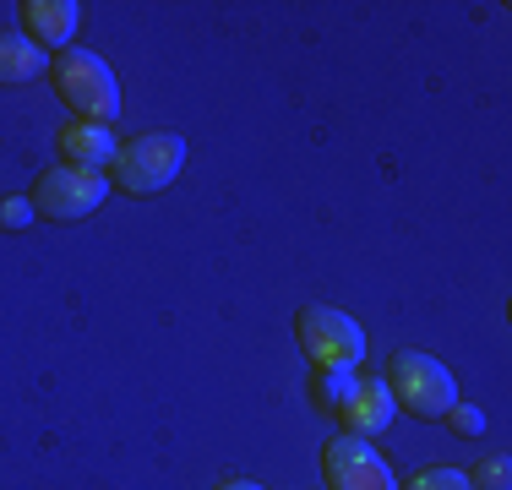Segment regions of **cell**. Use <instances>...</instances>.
I'll list each match as a JSON object with an SVG mask.
<instances>
[{
    "instance_id": "1",
    "label": "cell",
    "mask_w": 512,
    "mask_h": 490,
    "mask_svg": "<svg viewBox=\"0 0 512 490\" xmlns=\"http://www.w3.org/2000/svg\"><path fill=\"white\" fill-rule=\"evenodd\" d=\"M50 82H55V98H66L71 120L109 126V120L120 115L115 71H109V60L93 55V49H60V55H50Z\"/></svg>"
},
{
    "instance_id": "2",
    "label": "cell",
    "mask_w": 512,
    "mask_h": 490,
    "mask_svg": "<svg viewBox=\"0 0 512 490\" xmlns=\"http://www.w3.org/2000/svg\"><path fill=\"white\" fill-rule=\"evenodd\" d=\"M180 169H186V137H175V131H148V137H131V142L115 147L109 186H120L131 196H158L164 186H175Z\"/></svg>"
},
{
    "instance_id": "3",
    "label": "cell",
    "mask_w": 512,
    "mask_h": 490,
    "mask_svg": "<svg viewBox=\"0 0 512 490\" xmlns=\"http://www.w3.org/2000/svg\"><path fill=\"white\" fill-rule=\"evenodd\" d=\"M295 338L306 349L316 371H355L365 360V333L355 316L333 311V305H300L295 311Z\"/></svg>"
},
{
    "instance_id": "4",
    "label": "cell",
    "mask_w": 512,
    "mask_h": 490,
    "mask_svg": "<svg viewBox=\"0 0 512 490\" xmlns=\"http://www.w3.org/2000/svg\"><path fill=\"white\" fill-rule=\"evenodd\" d=\"M387 392H393L398 409L420 414V420H442L447 409L458 403V382L442 360L420 349H398L393 354V376H387Z\"/></svg>"
},
{
    "instance_id": "5",
    "label": "cell",
    "mask_w": 512,
    "mask_h": 490,
    "mask_svg": "<svg viewBox=\"0 0 512 490\" xmlns=\"http://www.w3.org/2000/svg\"><path fill=\"white\" fill-rule=\"evenodd\" d=\"M115 191L104 175H93V169H71V164H55L44 169L39 180H33L28 202L33 213L55 218V224H77V218H88L93 207H104V196Z\"/></svg>"
},
{
    "instance_id": "6",
    "label": "cell",
    "mask_w": 512,
    "mask_h": 490,
    "mask_svg": "<svg viewBox=\"0 0 512 490\" xmlns=\"http://www.w3.org/2000/svg\"><path fill=\"white\" fill-rule=\"evenodd\" d=\"M322 480L327 490H398L387 458L360 436H338L322 447Z\"/></svg>"
},
{
    "instance_id": "7",
    "label": "cell",
    "mask_w": 512,
    "mask_h": 490,
    "mask_svg": "<svg viewBox=\"0 0 512 490\" xmlns=\"http://www.w3.org/2000/svg\"><path fill=\"white\" fill-rule=\"evenodd\" d=\"M393 392H387L382 376H355V392L344 398V409H338V420H344V436H360V441H371V436H382L387 425H393Z\"/></svg>"
},
{
    "instance_id": "8",
    "label": "cell",
    "mask_w": 512,
    "mask_h": 490,
    "mask_svg": "<svg viewBox=\"0 0 512 490\" xmlns=\"http://www.w3.org/2000/svg\"><path fill=\"white\" fill-rule=\"evenodd\" d=\"M17 11H22V33L39 49H71V39H77L82 22L77 0H22Z\"/></svg>"
},
{
    "instance_id": "9",
    "label": "cell",
    "mask_w": 512,
    "mask_h": 490,
    "mask_svg": "<svg viewBox=\"0 0 512 490\" xmlns=\"http://www.w3.org/2000/svg\"><path fill=\"white\" fill-rule=\"evenodd\" d=\"M55 147L60 158H66L71 169H93V175H104L109 164H115V137H109V126H93V120H66V126L55 131Z\"/></svg>"
},
{
    "instance_id": "10",
    "label": "cell",
    "mask_w": 512,
    "mask_h": 490,
    "mask_svg": "<svg viewBox=\"0 0 512 490\" xmlns=\"http://www.w3.org/2000/svg\"><path fill=\"white\" fill-rule=\"evenodd\" d=\"M44 71H50V55L28 33H0V88H22Z\"/></svg>"
},
{
    "instance_id": "11",
    "label": "cell",
    "mask_w": 512,
    "mask_h": 490,
    "mask_svg": "<svg viewBox=\"0 0 512 490\" xmlns=\"http://www.w3.org/2000/svg\"><path fill=\"white\" fill-rule=\"evenodd\" d=\"M355 392V371H316V382H311V398H316V409H327V414H338L344 409V398Z\"/></svg>"
},
{
    "instance_id": "12",
    "label": "cell",
    "mask_w": 512,
    "mask_h": 490,
    "mask_svg": "<svg viewBox=\"0 0 512 490\" xmlns=\"http://www.w3.org/2000/svg\"><path fill=\"white\" fill-rule=\"evenodd\" d=\"M398 490H474V485H469V474H463V469H447V463H442V469H420L414 480H404Z\"/></svg>"
},
{
    "instance_id": "13",
    "label": "cell",
    "mask_w": 512,
    "mask_h": 490,
    "mask_svg": "<svg viewBox=\"0 0 512 490\" xmlns=\"http://www.w3.org/2000/svg\"><path fill=\"white\" fill-rule=\"evenodd\" d=\"M469 485L474 490H512V463L502 458V452H496V458H485V463H474Z\"/></svg>"
},
{
    "instance_id": "14",
    "label": "cell",
    "mask_w": 512,
    "mask_h": 490,
    "mask_svg": "<svg viewBox=\"0 0 512 490\" xmlns=\"http://www.w3.org/2000/svg\"><path fill=\"white\" fill-rule=\"evenodd\" d=\"M33 202L28 196H6V202H0V229H11V235H17V229H33Z\"/></svg>"
},
{
    "instance_id": "15",
    "label": "cell",
    "mask_w": 512,
    "mask_h": 490,
    "mask_svg": "<svg viewBox=\"0 0 512 490\" xmlns=\"http://www.w3.org/2000/svg\"><path fill=\"white\" fill-rule=\"evenodd\" d=\"M442 420H447V425H453V431H458V436H480V431H485V414H480V409H474V403H453V409H447V414H442Z\"/></svg>"
},
{
    "instance_id": "16",
    "label": "cell",
    "mask_w": 512,
    "mask_h": 490,
    "mask_svg": "<svg viewBox=\"0 0 512 490\" xmlns=\"http://www.w3.org/2000/svg\"><path fill=\"white\" fill-rule=\"evenodd\" d=\"M218 490H262V485H256V480H224Z\"/></svg>"
}]
</instances>
